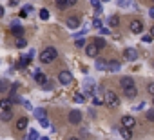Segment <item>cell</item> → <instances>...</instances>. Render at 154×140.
<instances>
[{"label": "cell", "instance_id": "1", "mask_svg": "<svg viewBox=\"0 0 154 140\" xmlns=\"http://www.w3.org/2000/svg\"><path fill=\"white\" fill-rule=\"evenodd\" d=\"M56 55H58V51H56L54 47H45V49L40 53V62H42V64H51V62L56 58Z\"/></svg>", "mask_w": 154, "mask_h": 140}, {"label": "cell", "instance_id": "2", "mask_svg": "<svg viewBox=\"0 0 154 140\" xmlns=\"http://www.w3.org/2000/svg\"><path fill=\"white\" fill-rule=\"evenodd\" d=\"M103 104H107L109 107H118V104H120L118 95H116L114 91H105V95H103Z\"/></svg>", "mask_w": 154, "mask_h": 140}, {"label": "cell", "instance_id": "3", "mask_svg": "<svg viewBox=\"0 0 154 140\" xmlns=\"http://www.w3.org/2000/svg\"><path fill=\"white\" fill-rule=\"evenodd\" d=\"M58 80H60V84H62V86H71V84H72V75H71V71H67V69L60 71Z\"/></svg>", "mask_w": 154, "mask_h": 140}, {"label": "cell", "instance_id": "4", "mask_svg": "<svg viewBox=\"0 0 154 140\" xmlns=\"http://www.w3.org/2000/svg\"><path fill=\"white\" fill-rule=\"evenodd\" d=\"M123 56H125V60H129V62H134L140 55H138V51L134 49V47H127L125 51H123Z\"/></svg>", "mask_w": 154, "mask_h": 140}, {"label": "cell", "instance_id": "5", "mask_svg": "<svg viewBox=\"0 0 154 140\" xmlns=\"http://www.w3.org/2000/svg\"><path fill=\"white\" fill-rule=\"evenodd\" d=\"M69 122L74 124V126H76V124H80V122H82V113H80L78 109H72V111L69 113Z\"/></svg>", "mask_w": 154, "mask_h": 140}, {"label": "cell", "instance_id": "6", "mask_svg": "<svg viewBox=\"0 0 154 140\" xmlns=\"http://www.w3.org/2000/svg\"><path fill=\"white\" fill-rule=\"evenodd\" d=\"M129 27H131V33H134V35H140V33L143 31V24H141V20H132Z\"/></svg>", "mask_w": 154, "mask_h": 140}, {"label": "cell", "instance_id": "7", "mask_svg": "<svg viewBox=\"0 0 154 140\" xmlns=\"http://www.w3.org/2000/svg\"><path fill=\"white\" fill-rule=\"evenodd\" d=\"M122 126H123V127L132 129V127L136 126V118H134V116H131V115H125V116L122 118Z\"/></svg>", "mask_w": 154, "mask_h": 140}, {"label": "cell", "instance_id": "8", "mask_svg": "<svg viewBox=\"0 0 154 140\" xmlns=\"http://www.w3.org/2000/svg\"><path fill=\"white\" fill-rule=\"evenodd\" d=\"M98 51H100V49L96 47V44H94V42L85 46V53H87V56H93V58H96V56H98Z\"/></svg>", "mask_w": 154, "mask_h": 140}, {"label": "cell", "instance_id": "9", "mask_svg": "<svg viewBox=\"0 0 154 140\" xmlns=\"http://www.w3.org/2000/svg\"><path fill=\"white\" fill-rule=\"evenodd\" d=\"M65 24H67V27H69V29H76V27H80V20L76 18V17H67Z\"/></svg>", "mask_w": 154, "mask_h": 140}, {"label": "cell", "instance_id": "10", "mask_svg": "<svg viewBox=\"0 0 154 140\" xmlns=\"http://www.w3.org/2000/svg\"><path fill=\"white\" fill-rule=\"evenodd\" d=\"M123 93H125V97L134 98L138 95V89H136V86H129V88H123Z\"/></svg>", "mask_w": 154, "mask_h": 140}, {"label": "cell", "instance_id": "11", "mask_svg": "<svg viewBox=\"0 0 154 140\" xmlns=\"http://www.w3.org/2000/svg\"><path fill=\"white\" fill-rule=\"evenodd\" d=\"M107 65H109V62H105L103 58H96V69L98 71H107Z\"/></svg>", "mask_w": 154, "mask_h": 140}, {"label": "cell", "instance_id": "12", "mask_svg": "<svg viewBox=\"0 0 154 140\" xmlns=\"http://www.w3.org/2000/svg\"><path fill=\"white\" fill-rule=\"evenodd\" d=\"M107 71H111V73H116V71H120V62H116V60H111V62H109V65H107Z\"/></svg>", "mask_w": 154, "mask_h": 140}, {"label": "cell", "instance_id": "13", "mask_svg": "<svg viewBox=\"0 0 154 140\" xmlns=\"http://www.w3.org/2000/svg\"><path fill=\"white\" fill-rule=\"evenodd\" d=\"M27 122H29V120H27L26 116L18 118V120H17V129H18V131H24V129L27 127Z\"/></svg>", "mask_w": 154, "mask_h": 140}, {"label": "cell", "instance_id": "14", "mask_svg": "<svg viewBox=\"0 0 154 140\" xmlns=\"http://www.w3.org/2000/svg\"><path fill=\"white\" fill-rule=\"evenodd\" d=\"M120 86H122V89H123V88H129V86H134V80H132L131 77H123V78L120 80Z\"/></svg>", "mask_w": 154, "mask_h": 140}, {"label": "cell", "instance_id": "15", "mask_svg": "<svg viewBox=\"0 0 154 140\" xmlns=\"http://www.w3.org/2000/svg\"><path fill=\"white\" fill-rule=\"evenodd\" d=\"M11 33H13L15 37H22V35H24V27H20L18 24H13V27H11Z\"/></svg>", "mask_w": 154, "mask_h": 140}, {"label": "cell", "instance_id": "16", "mask_svg": "<svg viewBox=\"0 0 154 140\" xmlns=\"http://www.w3.org/2000/svg\"><path fill=\"white\" fill-rule=\"evenodd\" d=\"M0 118H2L4 122L11 120V118H13V113H11V109H2V115H0Z\"/></svg>", "mask_w": 154, "mask_h": 140}, {"label": "cell", "instance_id": "17", "mask_svg": "<svg viewBox=\"0 0 154 140\" xmlns=\"http://www.w3.org/2000/svg\"><path fill=\"white\" fill-rule=\"evenodd\" d=\"M35 80H36V82H38V84L42 86V84H44V82H45L47 78H45V75H44L42 71H36V73H35Z\"/></svg>", "mask_w": 154, "mask_h": 140}, {"label": "cell", "instance_id": "18", "mask_svg": "<svg viewBox=\"0 0 154 140\" xmlns=\"http://www.w3.org/2000/svg\"><path fill=\"white\" fill-rule=\"evenodd\" d=\"M9 89V82L6 78H0V93H6Z\"/></svg>", "mask_w": 154, "mask_h": 140}, {"label": "cell", "instance_id": "19", "mask_svg": "<svg viewBox=\"0 0 154 140\" xmlns=\"http://www.w3.org/2000/svg\"><path fill=\"white\" fill-rule=\"evenodd\" d=\"M72 100H74L76 104H84V102H85V95H84V93H76V95L72 97Z\"/></svg>", "mask_w": 154, "mask_h": 140}, {"label": "cell", "instance_id": "20", "mask_svg": "<svg viewBox=\"0 0 154 140\" xmlns=\"http://www.w3.org/2000/svg\"><path fill=\"white\" fill-rule=\"evenodd\" d=\"M118 24H120V17H118V15L109 17V26H111V27H116Z\"/></svg>", "mask_w": 154, "mask_h": 140}, {"label": "cell", "instance_id": "21", "mask_svg": "<svg viewBox=\"0 0 154 140\" xmlns=\"http://www.w3.org/2000/svg\"><path fill=\"white\" fill-rule=\"evenodd\" d=\"M15 46H17L18 49H22V47H26V46H27V42H26V38L18 37V38H17V42H15Z\"/></svg>", "mask_w": 154, "mask_h": 140}, {"label": "cell", "instance_id": "22", "mask_svg": "<svg viewBox=\"0 0 154 140\" xmlns=\"http://www.w3.org/2000/svg\"><path fill=\"white\" fill-rule=\"evenodd\" d=\"M93 42L96 44V47H98V49H103V47H105V40H103L102 37H98V38H94Z\"/></svg>", "mask_w": 154, "mask_h": 140}, {"label": "cell", "instance_id": "23", "mask_svg": "<svg viewBox=\"0 0 154 140\" xmlns=\"http://www.w3.org/2000/svg\"><path fill=\"white\" fill-rule=\"evenodd\" d=\"M29 60H31V55H29V56H22L20 62H18V67H26V65H29Z\"/></svg>", "mask_w": 154, "mask_h": 140}, {"label": "cell", "instance_id": "24", "mask_svg": "<svg viewBox=\"0 0 154 140\" xmlns=\"http://www.w3.org/2000/svg\"><path fill=\"white\" fill-rule=\"evenodd\" d=\"M120 135H122L123 138H131V136H132V133H131L129 127H122V129H120Z\"/></svg>", "mask_w": 154, "mask_h": 140}, {"label": "cell", "instance_id": "25", "mask_svg": "<svg viewBox=\"0 0 154 140\" xmlns=\"http://www.w3.org/2000/svg\"><path fill=\"white\" fill-rule=\"evenodd\" d=\"M91 6L96 9V15H100L102 13V6H100V0H91Z\"/></svg>", "mask_w": 154, "mask_h": 140}, {"label": "cell", "instance_id": "26", "mask_svg": "<svg viewBox=\"0 0 154 140\" xmlns=\"http://www.w3.org/2000/svg\"><path fill=\"white\" fill-rule=\"evenodd\" d=\"M93 104H94V106H102V104H103V98H102V97H98V95H96V91H94V95H93Z\"/></svg>", "mask_w": 154, "mask_h": 140}, {"label": "cell", "instance_id": "27", "mask_svg": "<svg viewBox=\"0 0 154 140\" xmlns=\"http://www.w3.org/2000/svg\"><path fill=\"white\" fill-rule=\"evenodd\" d=\"M35 116H36L38 120H42V118H45V109H42V107H38V109L35 111Z\"/></svg>", "mask_w": 154, "mask_h": 140}, {"label": "cell", "instance_id": "28", "mask_svg": "<svg viewBox=\"0 0 154 140\" xmlns=\"http://www.w3.org/2000/svg\"><path fill=\"white\" fill-rule=\"evenodd\" d=\"M76 47H85V38L84 37H76Z\"/></svg>", "mask_w": 154, "mask_h": 140}, {"label": "cell", "instance_id": "29", "mask_svg": "<svg viewBox=\"0 0 154 140\" xmlns=\"http://www.w3.org/2000/svg\"><path fill=\"white\" fill-rule=\"evenodd\" d=\"M11 104H13V102H11L9 98H6V100L0 102V107H2V109H9V107H11Z\"/></svg>", "mask_w": 154, "mask_h": 140}, {"label": "cell", "instance_id": "30", "mask_svg": "<svg viewBox=\"0 0 154 140\" xmlns=\"http://www.w3.org/2000/svg\"><path fill=\"white\" fill-rule=\"evenodd\" d=\"M54 2H56V6H58L60 9H65V8H67V0H54Z\"/></svg>", "mask_w": 154, "mask_h": 140}, {"label": "cell", "instance_id": "31", "mask_svg": "<svg viewBox=\"0 0 154 140\" xmlns=\"http://www.w3.org/2000/svg\"><path fill=\"white\" fill-rule=\"evenodd\" d=\"M27 138H31V140H36V138H40V135H38V131L31 129V131H29V136H27Z\"/></svg>", "mask_w": 154, "mask_h": 140}, {"label": "cell", "instance_id": "32", "mask_svg": "<svg viewBox=\"0 0 154 140\" xmlns=\"http://www.w3.org/2000/svg\"><path fill=\"white\" fill-rule=\"evenodd\" d=\"M40 18L42 20H47L49 18V11L47 9H40Z\"/></svg>", "mask_w": 154, "mask_h": 140}, {"label": "cell", "instance_id": "33", "mask_svg": "<svg viewBox=\"0 0 154 140\" xmlns=\"http://www.w3.org/2000/svg\"><path fill=\"white\" fill-rule=\"evenodd\" d=\"M93 27H96V29L102 27V20H100V17H96V18L93 20Z\"/></svg>", "mask_w": 154, "mask_h": 140}, {"label": "cell", "instance_id": "34", "mask_svg": "<svg viewBox=\"0 0 154 140\" xmlns=\"http://www.w3.org/2000/svg\"><path fill=\"white\" fill-rule=\"evenodd\" d=\"M42 88H44L45 91H51V89H53V82H49V80H45V82L42 84Z\"/></svg>", "mask_w": 154, "mask_h": 140}, {"label": "cell", "instance_id": "35", "mask_svg": "<svg viewBox=\"0 0 154 140\" xmlns=\"http://www.w3.org/2000/svg\"><path fill=\"white\" fill-rule=\"evenodd\" d=\"M147 118H149L150 122H154V109H149V111H147Z\"/></svg>", "mask_w": 154, "mask_h": 140}, {"label": "cell", "instance_id": "36", "mask_svg": "<svg viewBox=\"0 0 154 140\" xmlns=\"http://www.w3.org/2000/svg\"><path fill=\"white\" fill-rule=\"evenodd\" d=\"M118 6L120 8H127L129 6V0H118Z\"/></svg>", "mask_w": 154, "mask_h": 140}, {"label": "cell", "instance_id": "37", "mask_svg": "<svg viewBox=\"0 0 154 140\" xmlns=\"http://www.w3.org/2000/svg\"><path fill=\"white\" fill-rule=\"evenodd\" d=\"M143 42H145V44H150V42H152V35H145V37H143Z\"/></svg>", "mask_w": 154, "mask_h": 140}, {"label": "cell", "instance_id": "38", "mask_svg": "<svg viewBox=\"0 0 154 140\" xmlns=\"http://www.w3.org/2000/svg\"><path fill=\"white\" fill-rule=\"evenodd\" d=\"M40 126H42V127H47V126H49L47 118H42V120H40Z\"/></svg>", "mask_w": 154, "mask_h": 140}, {"label": "cell", "instance_id": "39", "mask_svg": "<svg viewBox=\"0 0 154 140\" xmlns=\"http://www.w3.org/2000/svg\"><path fill=\"white\" fill-rule=\"evenodd\" d=\"M147 91H149V93H150V95H152V97H154V84H150V86H149V88H147Z\"/></svg>", "mask_w": 154, "mask_h": 140}, {"label": "cell", "instance_id": "40", "mask_svg": "<svg viewBox=\"0 0 154 140\" xmlns=\"http://www.w3.org/2000/svg\"><path fill=\"white\" fill-rule=\"evenodd\" d=\"M9 6H11V8H15V6H18V0H9Z\"/></svg>", "mask_w": 154, "mask_h": 140}, {"label": "cell", "instance_id": "41", "mask_svg": "<svg viewBox=\"0 0 154 140\" xmlns=\"http://www.w3.org/2000/svg\"><path fill=\"white\" fill-rule=\"evenodd\" d=\"M100 31H102V35H109V29L107 27H100Z\"/></svg>", "mask_w": 154, "mask_h": 140}, {"label": "cell", "instance_id": "42", "mask_svg": "<svg viewBox=\"0 0 154 140\" xmlns=\"http://www.w3.org/2000/svg\"><path fill=\"white\" fill-rule=\"evenodd\" d=\"M76 2H78V0H67V6H74Z\"/></svg>", "mask_w": 154, "mask_h": 140}, {"label": "cell", "instance_id": "43", "mask_svg": "<svg viewBox=\"0 0 154 140\" xmlns=\"http://www.w3.org/2000/svg\"><path fill=\"white\" fill-rule=\"evenodd\" d=\"M24 11H27V13L33 11V6H24Z\"/></svg>", "mask_w": 154, "mask_h": 140}, {"label": "cell", "instance_id": "44", "mask_svg": "<svg viewBox=\"0 0 154 140\" xmlns=\"http://www.w3.org/2000/svg\"><path fill=\"white\" fill-rule=\"evenodd\" d=\"M20 17H22V18H26V17H27V11H24V9H22V11H20Z\"/></svg>", "mask_w": 154, "mask_h": 140}, {"label": "cell", "instance_id": "45", "mask_svg": "<svg viewBox=\"0 0 154 140\" xmlns=\"http://www.w3.org/2000/svg\"><path fill=\"white\" fill-rule=\"evenodd\" d=\"M149 15H150V18H154V8H150V11H149Z\"/></svg>", "mask_w": 154, "mask_h": 140}, {"label": "cell", "instance_id": "46", "mask_svg": "<svg viewBox=\"0 0 154 140\" xmlns=\"http://www.w3.org/2000/svg\"><path fill=\"white\" fill-rule=\"evenodd\" d=\"M0 17H4V8L0 6Z\"/></svg>", "mask_w": 154, "mask_h": 140}, {"label": "cell", "instance_id": "47", "mask_svg": "<svg viewBox=\"0 0 154 140\" xmlns=\"http://www.w3.org/2000/svg\"><path fill=\"white\" fill-rule=\"evenodd\" d=\"M150 35H152V38H154V26L150 27Z\"/></svg>", "mask_w": 154, "mask_h": 140}, {"label": "cell", "instance_id": "48", "mask_svg": "<svg viewBox=\"0 0 154 140\" xmlns=\"http://www.w3.org/2000/svg\"><path fill=\"white\" fill-rule=\"evenodd\" d=\"M152 104H154V100H152Z\"/></svg>", "mask_w": 154, "mask_h": 140}, {"label": "cell", "instance_id": "49", "mask_svg": "<svg viewBox=\"0 0 154 140\" xmlns=\"http://www.w3.org/2000/svg\"><path fill=\"white\" fill-rule=\"evenodd\" d=\"M152 2H154V0H152Z\"/></svg>", "mask_w": 154, "mask_h": 140}]
</instances>
